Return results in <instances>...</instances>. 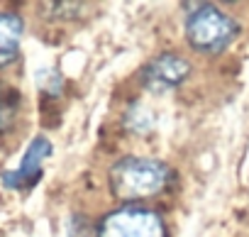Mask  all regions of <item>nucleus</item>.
I'll return each mask as SVG.
<instances>
[{
    "instance_id": "1",
    "label": "nucleus",
    "mask_w": 249,
    "mask_h": 237,
    "mask_svg": "<svg viewBox=\"0 0 249 237\" xmlns=\"http://www.w3.org/2000/svg\"><path fill=\"white\" fill-rule=\"evenodd\" d=\"M171 181V169L157 159L127 157L110 169V191L122 201L157 196Z\"/></svg>"
},
{
    "instance_id": "2",
    "label": "nucleus",
    "mask_w": 249,
    "mask_h": 237,
    "mask_svg": "<svg viewBox=\"0 0 249 237\" xmlns=\"http://www.w3.org/2000/svg\"><path fill=\"white\" fill-rule=\"evenodd\" d=\"M239 27L215 5H198L186 22V39L200 54H217L232 44Z\"/></svg>"
},
{
    "instance_id": "3",
    "label": "nucleus",
    "mask_w": 249,
    "mask_h": 237,
    "mask_svg": "<svg viewBox=\"0 0 249 237\" xmlns=\"http://www.w3.org/2000/svg\"><path fill=\"white\" fill-rule=\"evenodd\" d=\"M98 237H166V230L154 210L130 205L107 215L98 230Z\"/></svg>"
},
{
    "instance_id": "4",
    "label": "nucleus",
    "mask_w": 249,
    "mask_h": 237,
    "mask_svg": "<svg viewBox=\"0 0 249 237\" xmlns=\"http://www.w3.org/2000/svg\"><path fill=\"white\" fill-rule=\"evenodd\" d=\"M52 154V142L47 137H35L20 162L18 169L13 171H5L3 174V183L8 188H15V191H22V188H30L39 181L42 176V162Z\"/></svg>"
},
{
    "instance_id": "5",
    "label": "nucleus",
    "mask_w": 249,
    "mask_h": 237,
    "mask_svg": "<svg viewBox=\"0 0 249 237\" xmlns=\"http://www.w3.org/2000/svg\"><path fill=\"white\" fill-rule=\"evenodd\" d=\"M191 73V64L176 54H161L157 56L142 73V83L154 91V93H164L169 88H176L178 83H183Z\"/></svg>"
},
{
    "instance_id": "6",
    "label": "nucleus",
    "mask_w": 249,
    "mask_h": 237,
    "mask_svg": "<svg viewBox=\"0 0 249 237\" xmlns=\"http://www.w3.org/2000/svg\"><path fill=\"white\" fill-rule=\"evenodd\" d=\"M25 22L15 13H0V69L13 64L20 52Z\"/></svg>"
},
{
    "instance_id": "7",
    "label": "nucleus",
    "mask_w": 249,
    "mask_h": 237,
    "mask_svg": "<svg viewBox=\"0 0 249 237\" xmlns=\"http://www.w3.org/2000/svg\"><path fill=\"white\" fill-rule=\"evenodd\" d=\"M18 108H20V93L0 83V132L10 130V125L18 117Z\"/></svg>"
},
{
    "instance_id": "8",
    "label": "nucleus",
    "mask_w": 249,
    "mask_h": 237,
    "mask_svg": "<svg viewBox=\"0 0 249 237\" xmlns=\"http://www.w3.org/2000/svg\"><path fill=\"white\" fill-rule=\"evenodd\" d=\"M124 125H127L130 130H135V132H140V135H144V132H149L154 128V115L144 105L135 103L127 110V115H124Z\"/></svg>"
},
{
    "instance_id": "9",
    "label": "nucleus",
    "mask_w": 249,
    "mask_h": 237,
    "mask_svg": "<svg viewBox=\"0 0 249 237\" xmlns=\"http://www.w3.org/2000/svg\"><path fill=\"white\" fill-rule=\"evenodd\" d=\"M42 10H44V18L49 20H73L81 15L78 10H83V5L81 3H44Z\"/></svg>"
},
{
    "instance_id": "10",
    "label": "nucleus",
    "mask_w": 249,
    "mask_h": 237,
    "mask_svg": "<svg viewBox=\"0 0 249 237\" xmlns=\"http://www.w3.org/2000/svg\"><path fill=\"white\" fill-rule=\"evenodd\" d=\"M69 237H98L90 220L83 218V215H73L69 220Z\"/></svg>"
}]
</instances>
